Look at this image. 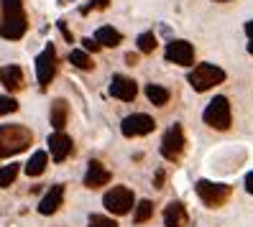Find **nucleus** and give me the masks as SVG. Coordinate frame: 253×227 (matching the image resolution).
I'll return each instance as SVG.
<instances>
[{
  "label": "nucleus",
  "mask_w": 253,
  "mask_h": 227,
  "mask_svg": "<svg viewBox=\"0 0 253 227\" xmlns=\"http://www.w3.org/2000/svg\"><path fill=\"white\" fill-rule=\"evenodd\" d=\"M243 187H246V191L253 196V171H248V174H246V179H243Z\"/></svg>",
  "instance_id": "obj_30"
},
{
  "label": "nucleus",
  "mask_w": 253,
  "mask_h": 227,
  "mask_svg": "<svg viewBox=\"0 0 253 227\" xmlns=\"http://www.w3.org/2000/svg\"><path fill=\"white\" fill-rule=\"evenodd\" d=\"M215 3H228V0H215Z\"/></svg>",
  "instance_id": "obj_34"
},
{
  "label": "nucleus",
  "mask_w": 253,
  "mask_h": 227,
  "mask_svg": "<svg viewBox=\"0 0 253 227\" xmlns=\"http://www.w3.org/2000/svg\"><path fill=\"white\" fill-rule=\"evenodd\" d=\"M72 151H74V141L69 138V135L64 130H54L49 135V153L56 163H62L72 156Z\"/></svg>",
  "instance_id": "obj_11"
},
{
  "label": "nucleus",
  "mask_w": 253,
  "mask_h": 227,
  "mask_svg": "<svg viewBox=\"0 0 253 227\" xmlns=\"http://www.w3.org/2000/svg\"><path fill=\"white\" fill-rule=\"evenodd\" d=\"M59 31H62V34H64V38L72 43V34H69V28H67V23H64V21H59Z\"/></svg>",
  "instance_id": "obj_32"
},
{
  "label": "nucleus",
  "mask_w": 253,
  "mask_h": 227,
  "mask_svg": "<svg viewBox=\"0 0 253 227\" xmlns=\"http://www.w3.org/2000/svg\"><path fill=\"white\" fill-rule=\"evenodd\" d=\"M18 174H21V163H5V166H0V189L13 187V181L18 179Z\"/></svg>",
  "instance_id": "obj_22"
},
{
  "label": "nucleus",
  "mask_w": 253,
  "mask_h": 227,
  "mask_svg": "<svg viewBox=\"0 0 253 227\" xmlns=\"http://www.w3.org/2000/svg\"><path fill=\"white\" fill-rule=\"evenodd\" d=\"M34 143V133L21 123H8L0 125V158L16 156L21 151H26Z\"/></svg>",
  "instance_id": "obj_2"
},
{
  "label": "nucleus",
  "mask_w": 253,
  "mask_h": 227,
  "mask_svg": "<svg viewBox=\"0 0 253 227\" xmlns=\"http://www.w3.org/2000/svg\"><path fill=\"white\" fill-rule=\"evenodd\" d=\"M110 179H113V174L105 169L102 161L92 158L90 163H87V171H84V187L87 189H102V187L110 184Z\"/></svg>",
  "instance_id": "obj_12"
},
{
  "label": "nucleus",
  "mask_w": 253,
  "mask_h": 227,
  "mask_svg": "<svg viewBox=\"0 0 253 227\" xmlns=\"http://www.w3.org/2000/svg\"><path fill=\"white\" fill-rule=\"evenodd\" d=\"M46 166H49V153H46V151H36V153L26 161L23 171H26V176L36 179V176H41L43 171H46Z\"/></svg>",
  "instance_id": "obj_18"
},
{
  "label": "nucleus",
  "mask_w": 253,
  "mask_h": 227,
  "mask_svg": "<svg viewBox=\"0 0 253 227\" xmlns=\"http://www.w3.org/2000/svg\"><path fill=\"white\" fill-rule=\"evenodd\" d=\"M0 36L5 41H21L28 31V16L21 0H0Z\"/></svg>",
  "instance_id": "obj_1"
},
{
  "label": "nucleus",
  "mask_w": 253,
  "mask_h": 227,
  "mask_svg": "<svg viewBox=\"0 0 253 227\" xmlns=\"http://www.w3.org/2000/svg\"><path fill=\"white\" fill-rule=\"evenodd\" d=\"M225 69H220L217 64H210V62H205V64H197L195 69L189 72V77L187 82L192 84V89L195 92H207V89H212L217 84L225 82Z\"/></svg>",
  "instance_id": "obj_4"
},
{
  "label": "nucleus",
  "mask_w": 253,
  "mask_h": 227,
  "mask_svg": "<svg viewBox=\"0 0 253 227\" xmlns=\"http://www.w3.org/2000/svg\"><path fill=\"white\" fill-rule=\"evenodd\" d=\"M0 82L5 84L8 92H18V89L26 87V74L18 64H5L0 67Z\"/></svg>",
  "instance_id": "obj_15"
},
{
  "label": "nucleus",
  "mask_w": 253,
  "mask_h": 227,
  "mask_svg": "<svg viewBox=\"0 0 253 227\" xmlns=\"http://www.w3.org/2000/svg\"><path fill=\"white\" fill-rule=\"evenodd\" d=\"M138 95V84L130 77H123V74H115L110 79V97L121 100V102H133Z\"/></svg>",
  "instance_id": "obj_13"
},
{
  "label": "nucleus",
  "mask_w": 253,
  "mask_h": 227,
  "mask_svg": "<svg viewBox=\"0 0 253 227\" xmlns=\"http://www.w3.org/2000/svg\"><path fill=\"white\" fill-rule=\"evenodd\" d=\"M56 77V51H54V43H46L43 51L36 56V79L39 87L46 89Z\"/></svg>",
  "instance_id": "obj_8"
},
{
  "label": "nucleus",
  "mask_w": 253,
  "mask_h": 227,
  "mask_svg": "<svg viewBox=\"0 0 253 227\" xmlns=\"http://www.w3.org/2000/svg\"><path fill=\"white\" fill-rule=\"evenodd\" d=\"M246 36H248V54L253 56V18L246 23Z\"/></svg>",
  "instance_id": "obj_29"
},
{
  "label": "nucleus",
  "mask_w": 253,
  "mask_h": 227,
  "mask_svg": "<svg viewBox=\"0 0 253 227\" xmlns=\"http://www.w3.org/2000/svg\"><path fill=\"white\" fill-rule=\"evenodd\" d=\"M136 46H138L141 54H154V49H156V36H154L151 31L141 34V36L136 38Z\"/></svg>",
  "instance_id": "obj_24"
},
{
  "label": "nucleus",
  "mask_w": 253,
  "mask_h": 227,
  "mask_svg": "<svg viewBox=\"0 0 253 227\" xmlns=\"http://www.w3.org/2000/svg\"><path fill=\"white\" fill-rule=\"evenodd\" d=\"M195 191H197L200 202L207 209H220L233 196V187L230 184H220V181H210V179H200L195 184Z\"/></svg>",
  "instance_id": "obj_3"
},
{
  "label": "nucleus",
  "mask_w": 253,
  "mask_h": 227,
  "mask_svg": "<svg viewBox=\"0 0 253 227\" xmlns=\"http://www.w3.org/2000/svg\"><path fill=\"white\" fill-rule=\"evenodd\" d=\"M146 97H148V102L151 105H156V108H164V105H169V100H171V92L164 84H146Z\"/></svg>",
  "instance_id": "obj_20"
},
{
  "label": "nucleus",
  "mask_w": 253,
  "mask_h": 227,
  "mask_svg": "<svg viewBox=\"0 0 253 227\" xmlns=\"http://www.w3.org/2000/svg\"><path fill=\"white\" fill-rule=\"evenodd\" d=\"M64 204V187L62 184H54L46 194L41 196V202H39V215H54V212H59V207Z\"/></svg>",
  "instance_id": "obj_14"
},
{
  "label": "nucleus",
  "mask_w": 253,
  "mask_h": 227,
  "mask_svg": "<svg viewBox=\"0 0 253 227\" xmlns=\"http://www.w3.org/2000/svg\"><path fill=\"white\" fill-rule=\"evenodd\" d=\"M154 217V202L151 199H141L136 202V207H133V222L136 225H143Z\"/></svg>",
  "instance_id": "obj_21"
},
{
  "label": "nucleus",
  "mask_w": 253,
  "mask_h": 227,
  "mask_svg": "<svg viewBox=\"0 0 253 227\" xmlns=\"http://www.w3.org/2000/svg\"><path fill=\"white\" fill-rule=\"evenodd\" d=\"M87 227H118V222L113 217H108V215H90Z\"/></svg>",
  "instance_id": "obj_25"
},
{
  "label": "nucleus",
  "mask_w": 253,
  "mask_h": 227,
  "mask_svg": "<svg viewBox=\"0 0 253 227\" xmlns=\"http://www.w3.org/2000/svg\"><path fill=\"white\" fill-rule=\"evenodd\" d=\"M126 62H128L130 67H133V64H136V62H138V54H128V56H126Z\"/></svg>",
  "instance_id": "obj_33"
},
{
  "label": "nucleus",
  "mask_w": 253,
  "mask_h": 227,
  "mask_svg": "<svg viewBox=\"0 0 253 227\" xmlns=\"http://www.w3.org/2000/svg\"><path fill=\"white\" fill-rule=\"evenodd\" d=\"M102 207L115 217L130 215L133 207H136V194H133L128 187H113V189L105 191V196H102Z\"/></svg>",
  "instance_id": "obj_6"
},
{
  "label": "nucleus",
  "mask_w": 253,
  "mask_h": 227,
  "mask_svg": "<svg viewBox=\"0 0 253 227\" xmlns=\"http://www.w3.org/2000/svg\"><path fill=\"white\" fill-rule=\"evenodd\" d=\"M108 5H110V0H90V5L82 8V13H90L92 8H100L102 10V8H108Z\"/></svg>",
  "instance_id": "obj_28"
},
{
  "label": "nucleus",
  "mask_w": 253,
  "mask_h": 227,
  "mask_svg": "<svg viewBox=\"0 0 253 227\" xmlns=\"http://www.w3.org/2000/svg\"><path fill=\"white\" fill-rule=\"evenodd\" d=\"M202 120L205 125H210L212 130H228L230 123H233V110H230V100L225 95H217L207 102V108L202 113Z\"/></svg>",
  "instance_id": "obj_5"
},
{
  "label": "nucleus",
  "mask_w": 253,
  "mask_h": 227,
  "mask_svg": "<svg viewBox=\"0 0 253 227\" xmlns=\"http://www.w3.org/2000/svg\"><path fill=\"white\" fill-rule=\"evenodd\" d=\"M95 41L100 43V46H105V49H115V46H121L123 34L118 31V28H113V26H100L95 31Z\"/></svg>",
  "instance_id": "obj_17"
},
{
  "label": "nucleus",
  "mask_w": 253,
  "mask_h": 227,
  "mask_svg": "<svg viewBox=\"0 0 253 227\" xmlns=\"http://www.w3.org/2000/svg\"><path fill=\"white\" fill-rule=\"evenodd\" d=\"M67 117H69V105H67V100H54V102H51V128H54V130H64Z\"/></svg>",
  "instance_id": "obj_19"
},
{
  "label": "nucleus",
  "mask_w": 253,
  "mask_h": 227,
  "mask_svg": "<svg viewBox=\"0 0 253 227\" xmlns=\"http://www.w3.org/2000/svg\"><path fill=\"white\" fill-rule=\"evenodd\" d=\"M69 62L77 67V69H82V72H92L95 69V62H92V56L87 54L84 49H74L72 54H69Z\"/></svg>",
  "instance_id": "obj_23"
},
{
  "label": "nucleus",
  "mask_w": 253,
  "mask_h": 227,
  "mask_svg": "<svg viewBox=\"0 0 253 227\" xmlns=\"http://www.w3.org/2000/svg\"><path fill=\"white\" fill-rule=\"evenodd\" d=\"M164 181H167V174H164V171H156V176H154V187L161 189V187H164Z\"/></svg>",
  "instance_id": "obj_31"
},
{
  "label": "nucleus",
  "mask_w": 253,
  "mask_h": 227,
  "mask_svg": "<svg viewBox=\"0 0 253 227\" xmlns=\"http://www.w3.org/2000/svg\"><path fill=\"white\" fill-rule=\"evenodd\" d=\"M184 148H187V138H184L182 123L169 125L167 133H164V138H161V146H159L161 156L167 158V161H171V163H176V161L184 156Z\"/></svg>",
  "instance_id": "obj_7"
},
{
  "label": "nucleus",
  "mask_w": 253,
  "mask_h": 227,
  "mask_svg": "<svg viewBox=\"0 0 253 227\" xmlns=\"http://www.w3.org/2000/svg\"><path fill=\"white\" fill-rule=\"evenodd\" d=\"M187 222H189L187 207L179 199H174L164 207V227H187Z\"/></svg>",
  "instance_id": "obj_16"
},
{
  "label": "nucleus",
  "mask_w": 253,
  "mask_h": 227,
  "mask_svg": "<svg viewBox=\"0 0 253 227\" xmlns=\"http://www.w3.org/2000/svg\"><path fill=\"white\" fill-rule=\"evenodd\" d=\"M16 110H18V100L16 97H8V95L0 97V115H10Z\"/></svg>",
  "instance_id": "obj_26"
},
{
  "label": "nucleus",
  "mask_w": 253,
  "mask_h": 227,
  "mask_svg": "<svg viewBox=\"0 0 253 227\" xmlns=\"http://www.w3.org/2000/svg\"><path fill=\"white\" fill-rule=\"evenodd\" d=\"M164 56H167V62H171V64L192 67L195 64V46H192L189 41H184V38H174V41L167 43Z\"/></svg>",
  "instance_id": "obj_10"
},
{
  "label": "nucleus",
  "mask_w": 253,
  "mask_h": 227,
  "mask_svg": "<svg viewBox=\"0 0 253 227\" xmlns=\"http://www.w3.org/2000/svg\"><path fill=\"white\" fill-rule=\"evenodd\" d=\"M82 49H84L87 54H95V51H100L102 46H100L95 38H82Z\"/></svg>",
  "instance_id": "obj_27"
},
{
  "label": "nucleus",
  "mask_w": 253,
  "mask_h": 227,
  "mask_svg": "<svg viewBox=\"0 0 253 227\" xmlns=\"http://www.w3.org/2000/svg\"><path fill=\"white\" fill-rule=\"evenodd\" d=\"M156 130V120L146 113H133V115H126L123 123H121V133L126 138H141V135H148Z\"/></svg>",
  "instance_id": "obj_9"
}]
</instances>
